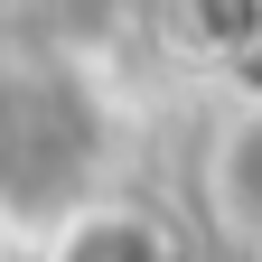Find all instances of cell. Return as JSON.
Instances as JSON below:
<instances>
[{
	"instance_id": "cell-4",
	"label": "cell",
	"mask_w": 262,
	"mask_h": 262,
	"mask_svg": "<svg viewBox=\"0 0 262 262\" xmlns=\"http://www.w3.org/2000/svg\"><path fill=\"white\" fill-rule=\"evenodd\" d=\"M253 262H262V253H253Z\"/></svg>"
},
{
	"instance_id": "cell-2",
	"label": "cell",
	"mask_w": 262,
	"mask_h": 262,
	"mask_svg": "<svg viewBox=\"0 0 262 262\" xmlns=\"http://www.w3.org/2000/svg\"><path fill=\"white\" fill-rule=\"evenodd\" d=\"M38 262H187V244H178L169 206L122 196V187H94L84 206H66L38 234Z\"/></svg>"
},
{
	"instance_id": "cell-3",
	"label": "cell",
	"mask_w": 262,
	"mask_h": 262,
	"mask_svg": "<svg viewBox=\"0 0 262 262\" xmlns=\"http://www.w3.org/2000/svg\"><path fill=\"white\" fill-rule=\"evenodd\" d=\"M196 196H206L215 234L234 253H262V94L234 103L206 131V150H196Z\"/></svg>"
},
{
	"instance_id": "cell-1",
	"label": "cell",
	"mask_w": 262,
	"mask_h": 262,
	"mask_svg": "<svg viewBox=\"0 0 262 262\" xmlns=\"http://www.w3.org/2000/svg\"><path fill=\"white\" fill-rule=\"evenodd\" d=\"M113 103L75 56L56 47H0V225L47 234L66 206L103 187Z\"/></svg>"
}]
</instances>
